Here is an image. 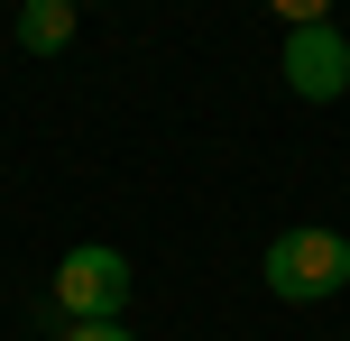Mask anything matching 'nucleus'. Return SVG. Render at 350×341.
<instances>
[{
	"mask_svg": "<svg viewBox=\"0 0 350 341\" xmlns=\"http://www.w3.org/2000/svg\"><path fill=\"white\" fill-rule=\"evenodd\" d=\"M258 277H267V295H286V305H323V295H341L350 286V240L341 231H277L267 240V258H258Z\"/></svg>",
	"mask_w": 350,
	"mask_h": 341,
	"instance_id": "f257e3e1",
	"label": "nucleus"
},
{
	"mask_svg": "<svg viewBox=\"0 0 350 341\" xmlns=\"http://www.w3.org/2000/svg\"><path fill=\"white\" fill-rule=\"evenodd\" d=\"M267 10H277L286 28H314V18H332V0H267Z\"/></svg>",
	"mask_w": 350,
	"mask_h": 341,
	"instance_id": "39448f33",
	"label": "nucleus"
},
{
	"mask_svg": "<svg viewBox=\"0 0 350 341\" xmlns=\"http://www.w3.org/2000/svg\"><path fill=\"white\" fill-rule=\"evenodd\" d=\"M55 314L65 323H120L129 314V249L83 240V249L55 258Z\"/></svg>",
	"mask_w": 350,
	"mask_h": 341,
	"instance_id": "f03ea898",
	"label": "nucleus"
},
{
	"mask_svg": "<svg viewBox=\"0 0 350 341\" xmlns=\"http://www.w3.org/2000/svg\"><path fill=\"white\" fill-rule=\"evenodd\" d=\"M74 10H83V0H74Z\"/></svg>",
	"mask_w": 350,
	"mask_h": 341,
	"instance_id": "0eeeda50",
	"label": "nucleus"
},
{
	"mask_svg": "<svg viewBox=\"0 0 350 341\" xmlns=\"http://www.w3.org/2000/svg\"><path fill=\"white\" fill-rule=\"evenodd\" d=\"M65 341H139L129 323H65Z\"/></svg>",
	"mask_w": 350,
	"mask_h": 341,
	"instance_id": "423d86ee",
	"label": "nucleus"
},
{
	"mask_svg": "<svg viewBox=\"0 0 350 341\" xmlns=\"http://www.w3.org/2000/svg\"><path fill=\"white\" fill-rule=\"evenodd\" d=\"M277 74H286V92H295V102H341V92H350V28H332V18L286 28Z\"/></svg>",
	"mask_w": 350,
	"mask_h": 341,
	"instance_id": "7ed1b4c3",
	"label": "nucleus"
},
{
	"mask_svg": "<svg viewBox=\"0 0 350 341\" xmlns=\"http://www.w3.org/2000/svg\"><path fill=\"white\" fill-rule=\"evenodd\" d=\"M18 46L28 55H65L74 46V0H18Z\"/></svg>",
	"mask_w": 350,
	"mask_h": 341,
	"instance_id": "20e7f679",
	"label": "nucleus"
}]
</instances>
